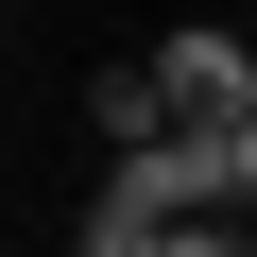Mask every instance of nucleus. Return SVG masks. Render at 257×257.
Here are the masks:
<instances>
[{"label":"nucleus","mask_w":257,"mask_h":257,"mask_svg":"<svg viewBox=\"0 0 257 257\" xmlns=\"http://www.w3.org/2000/svg\"><path fill=\"white\" fill-rule=\"evenodd\" d=\"M120 189L155 223H240L257 206V120H155V138L120 155Z\"/></svg>","instance_id":"1"},{"label":"nucleus","mask_w":257,"mask_h":257,"mask_svg":"<svg viewBox=\"0 0 257 257\" xmlns=\"http://www.w3.org/2000/svg\"><path fill=\"white\" fill-rule=\"evenodd\" d=\"M138 69H155V103H172V120H257V52H240L223 18H189V35H155Z\"/></svg>","instance_id":"2"},{"label":"nucleus","mask_w":257,"mask_h":257,"mask_svg":"<svg viewBox=\"0 0 257 257\" xmlns=\"http://www.w3.org/2000/svg\"><path fill=\"white\" fill-rule=\"evenodd\" d=\"M155 120H172V103H155V69H103V86H86V138H103V155H138Z\"/></svg>","instance_id":"3"},{"label":"nucleus","mask_w":257,"mask_h":257,"mask_svg":"<svg viewBox=\"0 0 257 257\" xmlns=\"http://www.w3.org/2000/svg\"><path fill=\"white\" fill-rule=\"evenodd\" d=\"M69 257H155V206L103 172V189H86V223H69Z\"/></svg>","instance_id":"4"},{"label":"nucleus","mask_w":257,"mask_h":257,"mask_svg":"<svg viewBox=\"0 0 257 257\" xmlns=\"http://www.w3.org/2000/svg\"><path fill=\"white\" fill-rule=\"evenodd\" d=\"M155 257H257L240 223H155Z\"/></svg>","instance_id":"5"}]
</instances>
